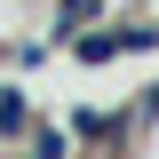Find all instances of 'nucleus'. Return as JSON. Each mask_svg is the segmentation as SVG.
<instances>
[{
    "mask_svg": "<svg viewBox=\"0 0 159 159\" xmlns=\"http://www.w3.org/2000/svg\"><path fill=\"white\" fill-rule=\"evenodd\" d=\"M0 135H32V111H24L16 88H0Z\"/></svg>",
    "mask_w": 159,
    "mask_h": 159,
    "instance_id": "f257e3e1",
    "label": "nucleus"
},
{
    "mask_svg": "<svg viewBox=\"0 0 159 159\" xmlns=\"http://www.w3.org/2000/svg\"><path fill=\"white\" fill-rule=\"evenodd\" d=\"M103 0H56V32H80V24H96Z\"/></svg>",
    "mask_w": 159,
    "mask_h": 159,
    "instance_id": "f03ea898",
    "label": "nucleus"
}]
</instances>
